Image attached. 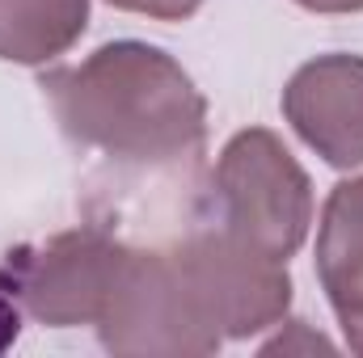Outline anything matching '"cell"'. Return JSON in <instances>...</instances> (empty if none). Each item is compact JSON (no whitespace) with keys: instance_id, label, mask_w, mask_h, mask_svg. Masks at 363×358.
Returning <instances> with one entry per match:
<instances>
[{"instance_id":"6","label":"cell","mask_w":363,"mask_h":358,"mask_svg":"<svg viewBox=\"0 0 363 358\" xmlns=\"http://www.w3.org/2000/svg\"><path fill=\"white\" fill-rule=\"evenodd\" d=\"M287 127L334 169L363 165V55L330 51L291 72L283 85Z\"/></svg>"},{"instance_id":"2","label":"cell","mask_w":363,"mask_h":358,"mask_svg":"<svg viewBox=\"0 0 363 358\" xmlns=\"http://www.w3.org/2000/svg\"><path fill=\"white\" fill-rule=\"evenodd\" d=\"M216 224L254 249L291 262L313 228V181L291 148L267 131H237L216 161Z\"/></svg>"},{"instance_id":"5","label":"cell","mask_w":363,"mask_h":358,"mask_svg":"<svg viewBox=\"0 0 363 358\" xmlns=\"http://www.w3.org/2000/svg\"><path fill=\"white\" fill-rule=\"evenodd\" d=\"M174 253L224 342H245L262 329L283 325L296 291L287 262L254 249L220 224L190 232L174 245Z\"/></svg>"},{"instance_id":"8","label":"cell","mask_w":363,"mask_h":358,"mask_svg":"<svg viewBox=\"0 0 363 358\" xmlns=\"http://www.w3.org/2000/svg\"><path fill=\"white\" fill-rule=\"evenodd\" d=\"M89 30V0H0V59L43 68Z\"/></svg>"},{"instance_id":"1","label":"cell","mask_w":363,"mask_h":358,"mask_svg":"<svg viewBox=\"0 0 363 358\" xmlns=\"http://www.w3.org/2000/svg\"><path fill=\"white\" fill-rule=\"evenodd\" d=\"M38 89L72 144L118 165H178L207 139V97L169 51L140 38L106 42L81 64L43 72Z\"/></svg>"},{"instance_id":"10","label":"cell","mask_w":363,"mask_h":358,"mask_svg":"<svg viewBox=\"0 0 363 358\" xmlns=\"http://www.w3.org/2000/svg\"><path fill=\"white\" fill-rule=\"evenodd\" d=\"M17 333H21V308L9 295V287L0 282V350H9L17 342Z\"/></svg>"},{"instance_id":"3","label":"cell","mask_w":363,"mask_h":358,"mask_svg":"<svg viewBox=\"0 0 363 358\" xmlns=\"http://www.w3.org/2000/svg\"><path fill=\"white\" fill-rule=\"evenodd\" d=\"M93 329L110 354L203 358L224 346V333L199 304L174 245L123 249L106 312Z\"/></svg>"},{"instance_id":"11","label":"cell","mask_w":363,"mask_h":358,"mask_svg":"<svg viewBox=\"0 0 363 358\" xmlns=\"http://www.w3.org/2000/svg\"><path fill=\"white\" fill-rule=\"evenodd\" d=\"M308 13H363V0H296Z\"/></svg>"},{"instance_id":"4","label":"cell","mask_w":363,"mask_h":358,"mask_svg":"<svg viewBox=\"0 0 363 358\" xmlns=\"http://www.w3.org/2000/svg\"><path fill=\"white\" fill-rule=\"evenodd\" d=\"M123 249H127L123 241L97 228L60 232L43 245H26L9 253L0 266V282L9 287L17 308L47 329L97 325L123 262Z\"/></svg>"},{"instance_id":"7","label":"cell","mask_w":363,"mask_h":358,"mask_svg":"<svg viewBox=\"0 0 363 358\" xmlns=\"http://www.w3.org/2000/svg\"><path fill=\"white\" fill-rule=\"evenodd\" d=\"M317 278L347 350L363 358V178L338 181L321 207Z\"/></svg>"},{"instance_id":"9","label":"cell","mask_w":363,"mask_h":358,"mask_svg":"<svg viewBox=\"0 0 363 358\" xmlns=\"http://www.w3.org/2000/svg\"><path fill=\"white\" fill-rule=\"evenodd\" d=\"M123 13H140V17H152V21H190L203 0H106Z\"/></svg>"}]
</instances>
